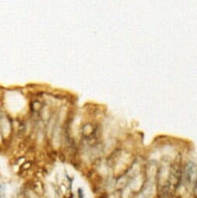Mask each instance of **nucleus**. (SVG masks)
<instances>
[{
    "instance_id": "1",
    "label": "nucleus",
    "mask_w": 197,
    "mask_h": 198,
    "mask_svg": "<svg viewBox=\"0 0 197 198\" xmlns=\"http://www.w3.org/2000/svg\"><path fill=\"white\" fill-rule=\"evenodd\" d=\"M195 174H196V172H195L194 166L192 165H189V167L187 169V172H186V180H187L189 183H191L193 182Z\"/></svg>"
}]
</instances>
